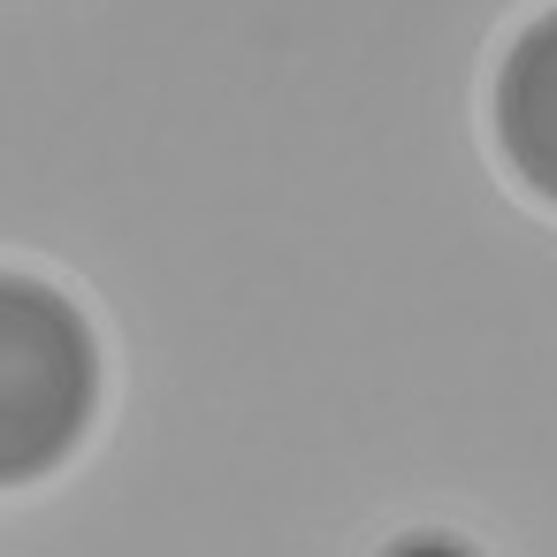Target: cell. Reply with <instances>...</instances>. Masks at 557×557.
Instances as JSON below:
<instances>
[{"instance_id": "1", "label": "cell", "mask_w": 557, "mask_h": 557, "mask_svg": "<svg viewBox=\"0 0 557 557\" xmlns=\"http://www.w3.org/2000/svg\"><path fill=\"white\" fill-rule=\"evenodd\" d=\"M115 359L77 283L0 260V496L70 473L108 420Z\"/></svg>"}, {"instance_id": "2", "label": "cell", "mask_w": 557, "mask_h": 557, "mask_svg": "<svg viewBox=\"0 0 557 557\" xmlns=\"http://www.w3.org/2000/svg\"><path fill=\"white\" fill-rule=\"evenodd\" d=\"M473 115L504 191L534 207L542 222H557V0H527L496 32Z\"/></svg>"}, {"instance_id": "3", "label": "cell", "mask_w": 557, "mask_h": 557, "mask_svg": "<svg viewBox=\"0 0 557 557\" xmlns=\"http://www.w3.org/2000/svg\"><path fill=\"white\" fill-rule=\"evenodd\" d=\"M382 557H481V549L450 527H405L397 542H382Z\"/></svg>"}]
</instances>
